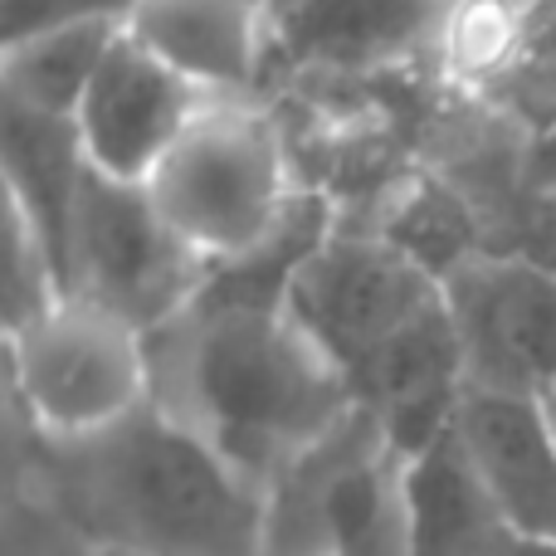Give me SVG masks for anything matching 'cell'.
<instances>
[{"mask_svg": "<svg viewBox=\"0 0 556 556\" xmlns=\"http://www.w3.org/2000/svg\"><path fill=\"white\" fill-rule=\"evenodd\" d=\"M205 103L211 98L191 78H181L123 29L98 78L88 84L74 127L93 172L127 186H147Z\"/></svg>", "mask_w": 556, "mask_h": 556, "instance_id": "cell-8", "label": "cell"}, {"mask_svg": "<svg viewBox=\"0 0 556 556\" xmlns=\"http://www.w3.org/2000/svg\"><path fill=\"white\" fill-rule=\"evenodd\" d=\"M260 5H264V10H269V0H260Z\"/></svg>", "mask_w": 556, "mask_h": 556, "instance_id": "cell-21", "label": "cell"}, {"mask_svg": "<svg viewBox=\"0 0 556 556\" xmlns=\"http://www.w3.org/2000/svg\"><path fill=\"white\" fill-rule=\"evenodd\" d=\"M211 264L162 220L147 186L88 166L68 235V298L117 313L156 337L201 298Z\"/></svg>", "mask_w": 556, "mask_h": 556, "instance_id": "cell-5", "label": "cell"}, {"mask_svg": "<svg viewBox=\"0 0 556 556\" xmlns=\"http://www.w3.org/2000/svg\"><path fill=\"white\" fill-rule=\"evenodd\" d=\"M503 556H556V542H532V538H508Z\"/></svg>", "mask_w": 556, "mask_h": 556, "instance_id": "cell-18", "label": "cell"}, {"mask_svg": "<svg viewBox=\"0 0 556 556\" xmlns=\"http://www.w3.org/2000/svg\"><path fill=\"white\" fill-rule=\"evenodd\" d=\"M479 88L522 127L556 137V5L518 10V29Z\"/></svg>", "mask_w": 556, "mask_h": 556, "instance_id": "cell-15", "label": "cell"}, {"mask_svg": "<svg viewBox=\"0 0 556 556\" xmlns=\"http://www.w3.org/2000/svg\"><path fill=\"white\" fill-rule=\"evenodd\" d=\"M410 556H503L513 532L479 489L454 430L405 464Z\"/></svg>", "mask_w": 556, "mask_h": 556, "instance_id": "cell-13", "label": "cell"}, {"mask_svg": "<svg viewBox=\"0 0 556 556\" xmlns=\"http://www.w3.org/2000/svg\"><path fill=\"white\" fill-rule=\"evenodd\" d=\"M88 176V156L74 117H49L35 108L5 103V191L10 215L45 244L68 298V235H74L78 191Z\"/></svg>", "mask_w": 556, "mask_h": 556, "instance_id": "cell-12", "label": "cell"}, {"mask_svg": "<svg viewBox=\"0 0 556 556\" xmlns=\"http://www.w3.org/2000/svg\"><path fill=\"white\" fill-rule=\"evenodd\" d=\"M132 0H0V49L20 45V39L49 35L64 25H84V20H123Z\"/></svg>", "mask_w": 556, "mask_h": 556, "instance_id": "cell-16", "label": "cell"}, {"mask_svg": "<svg viewBox=\"0 0 556 556\" xmlns=\"http://www.w3.org/2000/svg\"><path fill=\"white\" fill-rule=\"evenodd\" d=\"M152 342V401L274 489L356 410L346 376L288 307L195 298Z\"/></svg>", "mask_w": 556, "mask_h": 556, "instance_id": "cell-1", "label": "cell"}, {"mask_svg": "<svg viewBox=\"0 0 556 556\" xmlns=\"http://www.w3.org/2000/svg\"><path fill=\"white\" fill-rule=\"evenodd\" d=\"M434 0H269V64L371 74L450 35Z\"/></svg>", "mask_w": 556, "mask_h": 556, "instance_id": "cell-10", "label": "cell"}, {"mask_svg": "<svg viewBox=\"0 0 556 556\" xmlns=\"http://www.w3.org/2000/svg\"><path fill=\"white\" fill-rule=\"evenodd\" d=\"M434 5H444V10H450V15H454V10H464V5H479V0H434ZM518 5H522V0H518Z\"/></svg>", "mask_w": 556, "mask_h": 556, "instance_id": "cell-19", "label": "cell"}, {"mask_svg": "<svg viewBox=\"0 0 556 556\" xmlns=\"http://www.w3.org/2000/svg\"><path fill=\"white\" fill-rule=\"evenodd\" d=\"M444 303V283L386 235H327V244L293 274L288 313L352 381L415 317Z\"/></svg>", "mask_w": 556, "mask_h": 556, "instance_id": "cell-6", "label": "cell"}, {"mask_svg": "<svg viewBox=\"0 0 556 556\" xmlns=\"http://www.w3.org/2000/svg\"><path fill=\"white\" fill-rule=\"evenodd\" d=\"M127 35L205 98H250L269 64V10L260 0H132Z\"/></svg>", "mask_w": 556, "mask_h": 556, "instance_id": "cell-11", "label": "cell"}, {"mask_svg": "<svg viewBox=\"0 0 556 556\" xmlns=\"http://www.w3.org/2000/svg\"><path fill=\"white\" fill-rule=\"evenodd\" d=\"M469 386L547 395L556 391V269L532 260L469 254L444 274Z\"/></svg>", "mask_w": 556, "mask_h": 556, "instance_id": "cell-7", "label": "cell"}, {"mask_svg": "<svg viewBox=\"0 0 556 556\" xmlns=\"http://www.w3.org/2000/svg\"><path fill=\"white\" fill-rule=\"evenodd\" d=\"M454 440L513 538L556 542V420L542 395L464 386Z\"/></svg>", "mask_w": 556, "mask_h": 556, "instance_id": "cell-9", "label": "cell"}, {"mask_svg": "<svg viewBox=\"0 0 556 556\" xmlns=\"http://www.w3.org/2000/svg\"><path fill=\"white\" fill-rule=\"evenodd\" d=\"M5 556H98L68 518L49 513L45 503H15L5 528Z\"/></svg>", "mask_w": 556, "mask_h": 556, "instance_id": "cell-17", "label": "cell"}, {"mask_svg": "<svg viewBox=\"0 0 556 556\" xmlns=\"http://www.w3.org/2000/svg\"><path fill=\"white\" fill-rule=\"evenodd\" d=\"M547 410H552V420H556V391L547 395Z\"/></svg>", "mask_w": 556, "mask_h": 556, "instance_id": "cell-20", "label": "cell"}, {"mask_svg": "<svg viewBox=\"0 0 556 556\" xmlns=\"http://www.w3.org/2000/svg\"><path fill=\"white\" fill-rule=\"evenodd\" d=\"M10 371L29 425L54 444L113 434L152 405V342L88 298H59L10 332Z\"/></svg>", "mask_w": 556, "mask_h": 556, "instance_id": "cell-4", "label": "cell"}, {"mask_svg": "<svg viewBox=\"0 0 556 556\" xmlns=\"http://www.w3.org/2000/svg\"><path fill=\"white\" fill-rule=\"evenodd\" d=\"M78 450L98 508L137 556H264L269 489L156 401Z\"/></svg>", "mask_w": 556, "mask_h": 556, "instance_id": "cell-2", "label": "cell"}, {"mask_svg": "<svg viewBox=\"0 0 556 556\" xmlns=\"http://www.w3.org/2000/svg\"><path fill=\"white\" fill-rule=\"evenodd\" d=\"M147 195L205 264H230L269 240L298 191L274 117L250 98H211Z\"/></svg>", "mask_w": 556, "mask_h": 556, "instance_id": "cell-3", "label": "cell"}, {"mask_svg": "<svg viewBox=\"0 0 556 556\" xmlns=\"http://www.w3.org/2000/svg\"><path fill=\"white\" fill-rule=\"evenodd\" d=\"M522 5H528V0H522Z\"/></svg>", "mask_w": 556, "mask_h": 556, "instance_id": "cell-22", "label": "cell"}, {"mask_svg": "<svg viewBox=\"0 0 556 556\" xmlns=\"http://www.w3.org/2000/svg\"><path fill=\"white\" fill-rule=\"evenodd\" d=\"M123 20H84V25H64L49 29V35L5 45V54H0L5 103L35 108V113L49 117H74L88 84L103 68V59L123 39Z\"/></svg>", "mask_w": 556, "mask_h": 556, "instance_id": "cell-14", "label": "cell"}]
</instances>
